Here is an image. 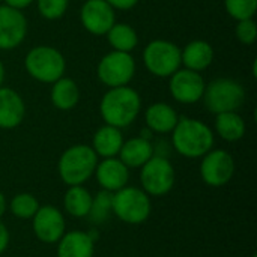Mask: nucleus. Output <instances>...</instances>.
I'll return each mask as SVG.
<instances>
[{"instance_id":"f257e3e1","label":"nucleus","mask_w":257,"mask_h":257,"mask_svg":"<svg viewBox=\"0 0 257 257\" xmlns=\"http://www.w3.org/2000/svg\"><path fill=\"white\" fill-rule=\"evenodd\" d=\"M142 110V98L139 92L130 86L108 89L99 104V113L107 125L119 130L130 126Z\"/></svg>"},{"instance_id":"f03ea898","label":"nucleus","mask_w":257,"mask_h":257,"mask_svg":"<svg viewBox=\"0 0 257 257\" xmlns=\"http://www.w3.org/2000/svg\"><path fill=\"white\" fill-rule=\"evenodd\" d=\"M172 145L185 158H202L214 148V133L199 119L179 117L172 131Z\"/></svg>"},{"instance_id":"7ed1b4c3","label":"nucleus","mask_w":257,"mask_h":257,"mask_svg":"<svg viewBox=\"0 0 257 257\" xmlns=\"http://www.w3.org/2000/svg\"><path fill=\"white\" fill-rule=\"evenodd\" d=\"M98 155L87 145H74L68 148L59 158L57 170L60 179L68 185H83L89 181L96 169Z\"/></svg>"},{"instance_id":"20e7f679","label":"nucleus","mask_w":257,"mask_h":257,"mask_svg":"<svg viewBox=\"0 0 257 257\" xmlns=\"http://www.w3.org/2000/svg\"><path fill=\"white\" fill-rule=\"evenodd\" d=\"M24 68L32 78L41 83L53 84L56 80L63 77L66 60L57 48L50 45H38L26 54Z\"/></svg>"},{"instance_id":"39448f33","label":"nucleus","mask_w":257,"mask_h":257,"mask_svg":"<svg viewBox=\"0 0 257 257\" xmlns=\"http://www.w3.org/2000/svg\"><path fill=\"white\" fill-rule=\"evenodd\" d=\"M202 99L205 107L214 114L238 111L245 102V90L233 78H215L206 84Z\"/></svg>"},{"instance_id":"423d86ee","label":"nucleus","mask_w":257,"mask_h":257,"mask_svg":"<svg viewBox=\"0 0 257 257\" xmlns=\"http://www.w3.org/2000/svg\"><path fill=\"white\" fill-rule=\"evenodd\" d=\"M149 197L142 188L126 185L113 193V214L126 224H142L149 218L152 211Z\"/></svg>"},{"instance_id":"0eeeda50","label":"nucleus","mask_w":257,"mask_h":257,"mask_svg":"<svg viewBox=\"0 0 257 257\" xmlns=\"http://www.w3.org/2000/svg\"><path fill=\"white\" fill-rule=\"evenodd\" d=\"M146 69L160 78H167L181 68V48L166 39H154L143 50Z\"/></svg>"},{"instance_id":"6e6552de","label":"nucleus","mask_w":257,"mask_h":257,"mask_svg":"<svg viewBox=\"0 0 257 257\" xmlns=\"http://www.w3.org/2000/svg\"><path fill=\"white\" fill-rule=\"evenodd\" d=\"M175 169L167 157L154 155L146 164L140 167L142 190L148 196H164L172 191L175 185Z\"/></svg>"},{"instance_id":"1a4fd4ad","label":"nucleus","mask_w":257,"mask_h":257,"mask_svg":"<svg viewBox=\"0 0 257 257\" xmlns=\"http://www.w3.org/2000/svg\"><path fill=\"white\" fill-rule=\"evenodd\" d=\"M134 74L136 60L131 53L113 50L107 53L96 66L98 80L108 89L128 86V83L134 78Z\"/></svg>"},{"instance_id":"9d476101","label":"nucleus","mask_w":257,"mask_h":257,"mask_svg":"<svg viewBox=\"0 0 257 257\" xmlns=\"http://www.w3.org/2000/svg\"><path fill=\"white\" fill-rule=\"evenodd\" d=\"M235 175V160L224 149H211L202 157L200 176L209 187L218 188L230 182Z\"/></svg>"},{"instance_id":"9b49d317","label":"nucleus","mask_w":257,"mask_h":257,"mask_svg":"<svg viewBox=\"0 0 257 257\" xmlns=\"http://www.w3.org/2000/svg\"><path fill=\"white\" fill-rule=\"evenodd\" d=\"M169 78V90L175 101L181 104H194L202 99L206 83L200 72L179 68Z\"/></svg>"},{"instance_id":"f8f14e48","label":"nucleus","mask_w":257,"mask_h":257,"mask_svg":"<svg viewBox=\"0 0 257 257\" xmlns=\"http://www.w3.org/2000/svg\"><path fill=\"white\" fill-rule=\"evenodd\" d=\"M35 236L44 244H56L66 232V223L62 211L56 206H39L32 218Z\"/></svg>"},{"instance_id":"ddd939ff","label":"nucleus","mask_w":257,"mask_h":257,"mask_svg":"<svg viewBox=\"0 0 257 257\" xmlns=\"http://www.w3.org/2000/svg\"><path fill=\"white\" fill-rule=\"evenodd\" d=\"M27 35V18L15 8L0 5V50L17 48Z\"/></svg>"},{"instance_id":"4468645a","label":"nucleus","mask_w":257,"mask_h":257,"mask_svg":"<svg viewBox=\"0 0 257 257\" xmlns=\"http://www.w3.org/2000/svg\"><path fill=\"white\" fill-rule=\"evenodd\" d=\"M80 21L89 33L101 36L116 23V14L105 0H86L80 9Z\"/></svg>"},{"instance_id":"2eb2a0df","label":"nucleus","mask_w":257,"mask_h":257,"mask_svg":"<svg viewBox=\"0 0 257 257\" xmlns=\"http://www.w3.org/2000/svg\"><path fill=\"white\" fill-rule=\"evenodd\" d=\"M95 178L99 184L101 190L116 193L128 185L130 181V169L117 158H102V161L96 164L95 169Z\"/></svg>"},{"instance_id":"dca6fc26","label":"nucleus","mask_w":257,"mask_h":257,"mask_svg":"<svg viewBox=\"0 0 257 257\" xmlns=\"http://www.w3.org/2000/svg\"><path fill=\"white\" fill-rule=\"evenodd\" d=\"M26 116V104L18 92L11 87H0V128L14 130Z\"/></svg>"},{"instance_id":"f3484780","label":"nucleus","mask_w":257,"mask_h":257,"mask_svg":"<svg viewBox=\"0 0 257 257\" xmlns=\"http://www.w3.org/2000/svg\"><path fill=\"white\" fill-rule=\"evenodd\" d=\"M93 254L95 238L89 232H65L57 242V257H93Z\"/></svg>"},{"instance_id":"a211bd4d","label":"nucleus","mask_w":257,"mask_h":257,"mask_svg":"<svg viewBox=\"0 0 257 257\" xmlns=\"http://www.w3.org/2000/svg\"><path fill=\"white\" fill-rule=\"evenodd\" d=\"M179 120L178 111L166 102H155L149 105L145 111L146 128L157 134L172 133Z\"/></svg>"},{"instance_id":"6ab92c4d","label":"nucleus","mask_w":257,"mask_h":257,"mask_svg":"<svg viewBox=\"0 0 257 257\" xmlns=\"http://www.w3.org/2000/svg\"><path fill=\"white\" fill-rule=\"evenodd\" d=\"M154 154L155 149L151 140H146L143 137H134L123 142L117 158L128 169H140L154 157Z\"/></svg>"},{"instance_id":"aec40b11","label":"nucleus","mask_w":257,"mask_h":257,"mask_svg":"<svg viewBox=\"0 0 257 257\" xmlns=\"http://www.w3.org/2000/svg\"><path fill=\"white\" fill-rule=\"evenodd\" d=\"M214 60V48L203 39L191 41L181 50V63L191 71L200 72L211 66Z\"/></svg>"},{"instance_id":"412c9836","label":"nucleus","mask_w":257,"mask_h":257,"mask_svg":"<svg viewBox=\"0 0 257 257\" xmlns=\"http://www.w3.org/2000/svg\"><path fill=\"white\" fill-rule=\"evenodd\" d=\"M123 134L119 128L111 125H104L96 130L92 139V149L98 155V158H111L117 157L119 151L123 145Z\"/></svg>"},{"instance_id":"4be33fe9","label":"nucleus","mask_w":257,"mask_h":257,"mask_svg":"<svg viewBox=\"0 0 257 257\" xmlns=\"http://www.w3.org/2000/svg\"><path fill=\"white\" fill-rule=\"evenodd\" d=\"M80 101V89L77 83L69 77H60L53 83L51 102L62 111L72 110Z\"/></svg>"},{"instance_id":"5701e85b","label":"nucleus","mask_w":257,"mask_h":257,"mask_svg":"<svg viewBox=\"0 0 257 257\" xmlns=\"http://www.w3.org/2000/svg\"><path fill=\"white\" fill-rule=\"evenodd\" d=\"M245 120L238 111L215 114V131L226 142H238L245 136Z\"/></svg>"},{"instance_id":"b1692460","label":"nucleus","mask_w":257,"mask_h":257,"mask_svg":"<svg viewBox=\"0 0 257 257\" xmlns=\"http://www.w3.org/2000/svg\"><path fill=\"white\" fill-rule=\"evenodd\" d=\"M92 205V194L83 185L69 187L63 197L65 211L75 218H86Z\"/></svg>"},{"instance_id":"393cba45","label":"nucleus","mask_w":257,"mask_h":257,"mask_svg":"<svg viewBox=\"0 0 257 257\" xmlns=\"http://www.w3.org/2000/svg\"><path fill=\"white\" fill-rule=\"evenodd\" d=\"M105 36L110 47L116 51L131 53L139 44V36L136 29L126 23H114L110 27V30L105 33Z\"/></svg>"},{"instance_id":"a878e982","label":"nucleus","mask_w":257,"mask_h":257,"mask_svg":"<svg viewBox=\"0 0 257 257\" xmlns=\"http://www.w3.org/2000/svg\"><path fill=\"white\" fill-rule=\"evenodd\" d=\"M111 214H113V193L99 190L95 196H92V205L87 218L93 224H102L108 220Z\"/></svg>"},{"instance_id":"bb28decb","label":"nucleus","mask_w":257,"mask_h":257,"mask_svg":"<svg viewBox=\"0 0 257 257\" xmlns=\"http://www.w3.org/2000/svg\"><path fill=\"white\" fill-rule=\"evenodd\" d=\"M39 202L38 199L30 194V193H20L11 199L9 203V211L14 217L21 218V220H29L33 218L36 211L39 209Z\"/></svg>"},{"instance_id":"cd10ccee","label":"nucleus","mask_w":257,"mask_h":257,"mask_svg":"<svg viewBox=\"0 0 257 257\" xmlns=\"http://www.w3.org/2000/svg\"><path fill=\"white\" fill-rule=\"evenodd\" d=\"M224 8L236 21L248 20L256 15L257 0H224Z\"/></svg>"},{"instance_id":"c85d7f7f","label":"nucleus","mask_w":257,"mask_h":257,"mask_svg":"<svg viewBox=\"0 0 257 257\" xmlns=\"http://www.w3.org/2000/svg\"><path fill=\"white\" fill-rule=\"evenodd\" d=\"M38 11L45 20H59L65 15L69 0H36Z\"/></svg>"},{"instance_id":"c756f323","label":"nucleus","mask_w":257,"mask_h":257,"mask_svg":"<svg viewBox=\"0 0 257 257\" xmlns=\"http://www.w3.org/2000/svg\"><path fill=\"white\" fill-rule=\"evenodd\" d=\"M235 33L239 42H242L244 45H251L254 44L257 38V26L256 21L253 18L248 20H241L238 21L236 27H235Z\"/></svg>"},{"instance_id":"7c9ffc66","label":"nucleus","mask_w":257,"mask_h":257,"mask_svg":"<svg viewBox=\"0 0 257 257\" xmlns=\"http://www.w3.org/2000/svg\"><path fill=\"white\" fill-rule=\"evenodd\" d=\"M113 9H119V11H128V9H133L139 0H105Z\"/></svg>"},{"instance_id":"2f4dec72","label":"nucleus","mask_w":257,"mask_h":257,"mask_svg":"<svg viewBox=\"0 0 257 257\" xmlns=\"http://www.w3.org/2000/svg\"><path fill=\"white\" fill-rule=\"evenodd\" d=\"M9 239H11L9 230H8V227L0 221V254L8 248V245H9Z\"/></svg>"},{"instance_id":"473e14b6","label":"nucleus","mask_w":257,"mask_h":257,"mask_svg":"<svg viewBox=\"0 0 257 257\" xmlns=\"http://www.w3.org/2000/svg\"><path fill=\"white\" fill-rule=\"evenodd\" d=\"M6 6H11V8H15V9H24L27 6H30L35 0H3Z\"/></svg>"},{"instance_id":"72a5a7b5","label":"nucleus","mask_w":257,"mask_h":257,"mask_svg":"<svg viewBox=\"0 0 257 257\" xmlns=\"http://www.w3.org/2000/svg\"><path fill=\"white\" fill-rule=\"evenodd\" d=\"M6 209H8V203H6V197H5V194L0 191V218L5 215V212H6Z\"/></svg>"},{"instance_id":"f704fd0d","label":"nucleus","mask_w":257,"mask_h":257,"mask_svg":"<svg viewBox=\"0 0 257 257\" xmlns=\"http://www.w3.org/2000/svg\"><path fill=\"white\" fill-rule=\"evenodd\" d=\"M3 81H5V65L0 60V87L3 86Z\"/></svg>"},{"instance_id":"c9c22d12","label":"nucleus","mask_w":257,"mask_h":257,"mask_svg":"<svg viewBox=\"0 0 257 257\" xmlns=\"http://www.w3.org/2000/svg\"><path fill=\"white\" fill-rule=\"evenodd\" d=\"M253 257H256V256H253Z\"/></svg>"}]
</instances>
